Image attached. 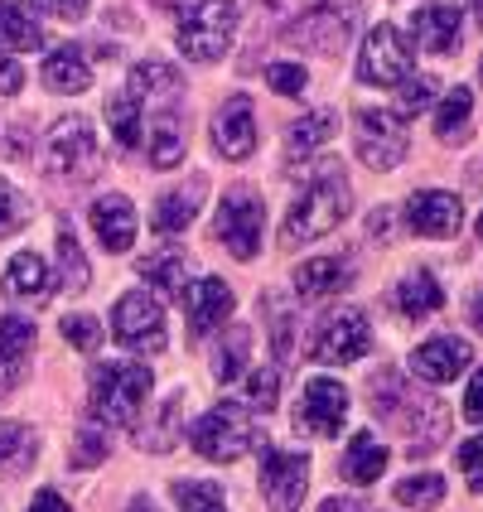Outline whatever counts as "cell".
Masks as SVG:
<instances>
[{
  "mask_svg": "<svg viewBox=\"0 0 483 512\" xmlns=\"http://www.w3.org/2000/svg\"><path fill=\"white\" fill-rule=\"evenodd\" d=\"M281 401V363H266L247 377V406L252 411H276Z\"/></svg>",
  "mask_w": 483,
  "mask_h": 512,
  "instance_id": "obj_38",
  "label": "cell"
},
{
  "mask_svg": "<svg viewBox=\"0 0 483 512\" xmlns=\"http://www.w3.org/2000/svg\"><path fill=\"white\" fill-rule=\"evenodd\" d=\"M0 285H5V295H10L15 305H44L58 290V271L39 252H15Z\"/></svg>",
  "mask_w": 483,
  "mask_h": 512,
  "instance_id": "obj_16",
  "label": "cell"
},
{
  "mask_svg": "<svg viewBox=\"0 0 483 512\" xmlns=\"http://www.w3.org/2000/svg\"><path fill=\"white\" fill-rule=\"evenodd\" d=\"M348 281H353V271H348V261H343V256H314V261H305V266L295 271V290H300L305 300L339 295Z\"/></svg>",
  "mask_w": 483,
  "mask_h": 512,
  "instance_id": "obj_27",
  "label": "cell"
},
{
  "mask_svg": "<svg viewBox=\"0 0 483 512\" xmlns=\"http://www.w3.org/2000/svg\"><path fill=\"white\" fill-rule=\"evenodd\" d=\"M353 25H358V0H310V10L285 25V44L334 58L353 39Z\"/></svg>",
  "mask_w": 483,
  "mask_h": 512,
  "instance_id": "obj_6",
  "label": "cell"
},
{
  "mask_svg": "<svg viewBox=\"0 0 483 512\" xmlns=\"http://www.w3.org/2000/svg\"><path fill=\"white\" fill-rule=\"evenodd\" d=\"M63 339L73 343L78 353H92V348L102 343V324H97L92 314H68V319H63Z\"/></svg>",
  "mask_w": 483,
  "mask_h": 512,
  "instance_id": "obj_43",
  "label": "cell"
},
{
  "mask_svg": "<svg viewBox=\"0 0 483 512\" xmlns=\"http://www.w3.org/2000/svg\"><path fill=\"white\" fill-rule=\"evenodd\" d=\"M334 136H339V116L334 112H310V116H300V121L290 126L285 145H290V155H295V160H305L310 150H319V145L334 141Z\"/></svg>",
  "mask_w": 483,
  "mask_h": 512,
  "instance_id": "obj_32",
  "label": "cell"
},
{
  "mask_svg": "<svg viewBox=\"0 0 483 512\" xmlns=\"http://www.w3.org/2000/svg\"><path fill=\"white\" fill-rule=\"evenodd\" d=\"M213 232H218V242H223L237 261H252V256L261 252V232H266V203L256 199V189L242 184V189L223 194Z\"/></svg>",
  "mask_w": 483,
  "mask_h": 512,
  "instance_id": "obj_7",
  "label": "cell"
},
{
  "mask_svg": "<svg viewBox=\"0 0 483 512\" xmlns=\"http://www.w3.org/2000/svg\"><path fill=\"white\" fill-rule=\"evenodd\" d=\"M203 189H208V179H203V174H194L189 184H179V189H170V194H160V199H155V213H150L155 232H160V237H179V232L199 218Z\"/></svg>",
  "mask_w": 483,
  "mask_h": 512,
  "instance_id": "obj_20",
  "label": "cell"
},
{
  "mask_svg": "<svg viewBox=\"0 0 483 512\" xmlns=\"http://www.w3.org/2000/svg\"><path fill=\"white\" fill-rule=\"evenodd\" d=\"M155 377L145 363H107L92 372V397H87V421L97 426H131L145 406Z\"/></svg>",
  "mask_w": 483,
  "mask_h": 512,
  "instance_id": "obj_2",
  "label": "cell"
},
{
  "mask_svg": "<svg viewBox=\"0 0 483 512\" xmlns=\"http://www.w3.org/2000/svg\"><path fill=\"white\" fill-rule=\"evenodd\" d=\"M372 348V324L363 310H343L339 319H329L314 339L310 358L324 363V368H343V363H358L363 353Z\"/></svg>",
  "mask_w": 483,
  "mask_h": 512,
  "instance_id": "obj_12",
  "label": "cell"
},
{
  "mask_svg": "<svg viewBox=\"0 0 483 512\" xmlns=\"http://www.w3.org/2000/svg\"><path fill=\"white\" fill-rule=\"evenodd\" d=\"M107 459V435L97 421L78 426V440H73V469H97Z\"/></svg>",
  "mask_w": 483,
  "mask_h": 512,
  "instance_id": "obj_41",
  "label": "cell"
},
{
  "mask_svg": "<svg viewBox=\"0 0 483 512\" xmlns=\"http://www.w3.org/2000/svg\"><path fill=\"white\" fill-rule=\"evenodd\" d=\"M459 469H464V474H483V435L459 445Z\"/></svg>",
  "mask_w": 483,
  "mask_h": 512,
  "instance_id": "obj_49",
  "label": "cell"
},
{
  "mask_svg": "<svg viewBox=\"0 0 483 512\" xmlns=\"http://www.w3.org/2000/svg\"><path fill=\"white\" fill-rule=\"evenodd\" d=\"M479 83H483V63H479Z\"/></svg>",
  "mask_w": 483,
  "mask_h": 512,
  "instance_id": "obj_58",
  "label": "cell"
},
{
  "mask_svg": "<svg viewBox=\"0 0 483 512\" xmlns=\"http://www.w3.org/2000/svg\"><path fill=\"white\" fill-rule=\"evenodd\" d=\"M29 512H73L68 503H63V493H54V488H44L34 503H29Z\"/></svg>",
  "mask_w": 483,
  "mask_h": 512,
  "instance_id": "obj_51",
  "label": "cell"
},
{
  "mask_svg": "<svg viewBox=\"0 0 483 512\" xmlns=\"http://www.w3.org/2000/svg\"><path fill=\"white\" fill-rule=\"evenodd\" d=\"M266 83L276 87V92H285V97H300V92L310 87V73H305L300 63H271V68H266Z\"/></svg>",
  "mask_w": 483,
  "mask_h": 512,
  "instance_id": "obj_44",
  "label": "cell"
},
{
  "mask_svg": "<svg viewBox=\"0 0 483 512\" xmlns=\"http://www.w3.org/2000/svg\"><path fill=\"white\" fill-rule=\"evenodd\" d=\"M87 223L97 232L102 252H112V256L131 252V242H136V203L126 199V194H107V199L92 203Z\"/></svg>",
  "mask_w": 483,
  "mask_h": 512,
  "instance_id": "obj_18",
  "label": "cell"
},
{
  "mask_svg": "<svg viewBox=\"0 0 483 512\" xmlns=\"http://www.w3.org/2000/svg\"><path fill=\"white\" fill-rule=\"evenodd\" d=\"M459 25H464L459 5H421V10L411 15V39H416V49H426V54H450L459 39Z\"/></svg>",
  "mask_w": 483,
  "mask_h": 512,
  "instance_id": "obj_22",
  "label": "cell"
},
{
  "mask_svg": "<svg viewBox=\"0 0 483 512\" xmlns=\"http://www.w3.org/2000/svg\"><path fill=\"white\" fill-rule=\"evenodd\" d=\"M44 44V29H39V15L25 0H0V58L10 54H29Z\"/></svg>",
  "mask_w": 483,
  "mask_h": 512,
  "instance_id": "obj_23",
  "label": "cell"
},
{
  "mask_svg": "<svg viewBox=\"0 0 483 512\" xmlns=\"http://www.w3.org/2000/svg\"><path fill=\"white\" fill-rule=\"evenodd\" d=\"M406 223H411V232H421V237H455L459 223H464V203H459V194H445V189L411 194Z\"/></svg>",
  "mask_w": 483,
  "mask_h": 512,
  "instance_id": "obj_17",
  "label": "cell"
},
{
  "mask_svg": "<svg viewBox=\"0 0 483 512\" xmlns=\"http://www.w3.org/2000/svg\"><path fill=\"white\" fill-rule=\"evenodd\" d=\"M353 150L368 170H392L406 155V116L382 112V107H363L353 121Z\"/></svg>",
  "mask_w": 483,
  "mask_h": 512,
  "instance_id": "obj_8",
  "label": "cell"
},
{
  "mask_svg": "<svg viewBox=\"0 0 483 512\" xmlns=\"http://www.w3.org/2000/svg\"><path fill=\"white\" fill-rule=\"evenodd\" d=\"M479 237H483V213H479Z\"/></svg>",
  "mask_w": 483,
  "mask_h": 512,
  "instance_id": "obj_57",
  "label": "cell"
},
{
  "mask_svg": "<svg viewBox=\"0 0 483 512\" xmlns=\"http://www.w3.org/2000/svg\"><path fill=\"white\" fill-rule=\"evenodd\" d=\"M174 25H179V49L194 63H218L232 49V29H237V5L232 0H179L174 5Z\"/></svg>",
  "mask_w": 483,
  "mask_h": 512,
  "instance_id": "obj_4",
  "label": "cell"
},
{
  "mask_svg": "<svg viewBox=\"0 0 483 512\" xmlns=\"http://www.w3.org/2000/svg\"><path fill=\"white\" fill-rule=\"evenodd\" d=\"M25 87V68L15 58H0V97H15Z\"/></svg>",
  "mask_w": 483,
  "mask_h": 512,
  "instance_id": "obj_48",
  "label": "cell"
},
{
  "mask_svg": "<svg viewBox=\"0 0 483 512\" xmlns=\"http://www.w3.org/2000/svg\"><path fill=\"white\" fill-rule=\"evenodd\" d=\"M261 305H266V324H276V339H271L276 358H290V348H295V334H290V329H295V314L285 310V300L271 295V290L261 295Z\"/></svg>",
  "mask_w": 483,
  "mask_h": 512,
  "instance_id": "obj_39",
  "label": "cell"
},
{
  "mask_svg": "<svg viewBox=\"0 0 483 512\" xmlns=\"http://www.w3.org/2000/svg\"><path fill=\"white\" fill-rule=\"evenodd\" d=\"M174 498H179V512H228L218 484H174Z\"/></svg>",
  "mask_w": 483,
  "mask_h": 512,
  "instance_id": "obj_40",
  "label": "cell"
},
{
  "mask_svg": "<svg viewBox=\"0 0 483 512\" xmlns=\"http://www.w3.org/2000/svg\"><path fill=\"white\" fill-rule=\"evenodd\" d=\"M150 165L155 170H179L184 165V121L174 112V102H155L150 112Z\"/></svg>",
  "mask_w": 483,
  "mask_h": 512,
  "instance_id": "obj_21",
  "label": "cell"
},
{
  "mask_svg": "<svg viewBox=\"0 0 483 512\" xmlns=\"http://www.w3.org/2000/svg\"><path fill=\"white\" fill-rule=\"evenodd\" d=\"M339 474L348 484H377V479L387 474V445H382L372 430H358V435L348 440V450H343Z\"/></svg>",
  "mask_w": 483,
  "mask_h": 512,
  "instance_id": "obj_26",
  "label": "cell"
},
{
  "mask_svg": "<svg viewBox=\"0 0 483 512\" xmlns=\"http://www.w3.org/2000/svg\"><path fill=\"white\" fill-rule=\"evenodd\" d=\"M430 97H435V78H416L411 73L406 83H397V116H416Z\"/></svg>",
  "mask_w": 483,
  "mask_h": 512,
  "instance_id": "obj_42",
  "label": "cell"
},
{
  "mask_svg": "<svg viewBox=\"0 0 483 512\" xmlns=\"http://www.w3.org/2000/svg\"><path fill=\"white\" fill-rule=\"evenodd\" d=\"M411 63H416V54H411V44L401 39L392 25H377L363 39V54H358V78L372 87H397L411 78Z\"/></svg>",
  "mask_w": 483,
  "mask_h": 512,
  "instance_id": "obj_11",
  "label": "cell"
},
{
  "mask_svg": "<svg viewBox=\"0 0 483 512\" xmlns=\"http://www.w3.org/2000/svg\"><path fill=\"white\" fill-rule=\"evenodd\" d=\"M39 455V435L25 421H0V474H25Z\"/></svg>",
  "mask_w": 483,
  "mask_h": 512,
  "instance_id": "obj_30",
  "label": "cell"
},
{
  "mask_svg": "<svg viewBox=\"0 0 483 512\" xmlns=\"http://www.w3.org/2000/svg\"><path fill=\"white\" fill-rule=\"evenodd\" d=\"M213 150L223 160H252L256 155V116H252V97H228L218 116H213Z\"/></svg>",
  "mask_w": 483,
  "mask_h": 512,
  "instance_id": "obj_14",
  "label": "cell"
},
{
  "mask_svg": "<svg viewBox=\"0 0 483 512\" xmlns=\"http://www.w3.org/2000/svg\"><path fill=\"white\" fill-rule=\"evenodd\" d=\"M136 271H141L145 281L155 285V290H184V276H189V256L179 252V247H165V252H150L141 261V266H136Z\"/></svg>",
  "mask_w": 483,
  "mask_h": 512,
  "instance_id": "obj_33",
  "label": "cell"
},
{
  "mask_svg": "<svg viewBox=\"0 0 483 512\" xmlns=\"http://www.w3.org/2000/svg\"><path fill=\"white\" fill-rule=\"evenodd\" d=\"M392 498H397L401 508H435L440 498H445V479L440 474H416V479H401L397 488H392Z\"/></svg>",
  "mask_w": 483,
  "mask_h": 512,
  "instance_id": "obj_36",
  "label": "cell"
},
{
  "mask_svg": "<svg viewBox=\"0 0 483 512\" xmlns=\"http://www.w3.org/2000/svg\"><path fill=\"white\" fill-rule=\"evenodd\" d=\"M39 10H44V15H54V20H83L87 0H39Z\"/></svg>",
  "mask_w": 483,
  "mask_h": 512,
  "instance_id": "obj_47",
  "label": "cell"
},
{
  "mask_svg": "<svg viewBox=\"0 0 483 512\" xmlns=\"http://www.w3.org/2000/svg\"><path fill=\"white\" fill-rule=\"evenodd\" d=\"M107 121H112V136L116 145H126V150H136L145 141V102L131 92V87H121L112 102H107Z\"/></svg>",
  "mask_w": 483,
  "mask_h": 512,
  "instance_id": "obj_29",
  "label": "cell"
},
{
  "mask_svg": "<svg viewBox=\"0 0 483 512\" xmlns=\"http://www.w3.org/2000/svg\"><path fill=\"white\" fill-rule=\"evenodd\" d=\"M474 20H479V25H483V0H474Z\"/></svg>",
  "mask_w": 483,
  "mask_h": 512,
  "instance_id": "obj_54",
  "label": "cell"
},
{
  "mask_svg": "<svg viewBox=\"0 0 483 512\" xmlns=\"http://www.w3.org/2000/svg\"><path fill=\"white\" fill-rule=\"evenodd\" d=\"M179 421H184V387H174L170 397L160 401V411L145 421L141 430H136V445L141 450H150V455H170L174 445H179Z\"/></svg>",
  "mask_w": 483,
  "mask_h": 512,
  "instance_id": "obj_25",
  "label": "cell"
},
{
  "mask_svg": "<svg viewBox=\"0 0 483 512\" xmlns=\"http://www.w3.org/2000/svg\"><path fill=\"white\" fill-rule=\"evenodd\" d=\"M252 406L247 401H218L213 411H203L199 421L189 426V440H194V450L203 459H213V464H232V459H242L252 450Z\"/></svg>",
  "mask_w": 483,
  "mask_h": 512,
  "instance_id": "obj_5",
  "label": "cell"
},
{
  "mask_svg": "<svg viewBox=\"0 0 483 512\" xmlns=\"http://www.w3.org/2000/svg\"><path fill=\"white\" fill-rule=\"evenodd\" d=\"M39 78H44V87L58 92V97H78V92L92 87V68H87V58L78 54V44H63V49H54V54L44 58Z\"/></svg>",
  "mask_w": 483,
  "mask_h": 512,
  "instance_id": "obj_24",
  "label": "cell"
},
{
  "mask_svg": "<svg viewBox=\"0 0 483 512\" xmlns=\"http://www.w3.org/2000/svg\"><path fill=\"white\" fill-rule=\"evenodd\" d=\"M20 377H25V358H0V392L20 387Z\"/></svg>",
  "mask_w": 483,
  "mask_h": 512,
  "instance_id": "obj_50",
  "label": "cell"
},
{
  "mask_svg": "<svg viewBox=\"0 0 483 512\" xmlns=\"http://www.w3.org/2000/svg\"><path fill=\"white\" fill-rule=\"evenodd\" d=\"M39 165L54 184H68L78 189L92 174L102 170V155H97V136H92V121L87 116H63L49 126L44 136V150H39Z\"/></svg>",
  "mask_w": 483,
  "mask_h": 512,
  "instance_id": "obj_3",
  "label": "cell"
},
{
  "mask_svg": "<svg viewBox=\"0 0 483 512\" xmlns=\"http://www.w3.org/2000/svg\"><path fill=\"white\" fill-rule=\"evenodd\" d=\"M247 353H252V329H247V324H232L223 348H218V358H213V377H218L223 387H232V382L242 377V368H247Z\"/></svg>",
  "mask_w": 483,
  "mask_h": 512,
  "instance_id": "obj_34",
  "label": "cell"
},
{
  "mask_svg": "<svg viewBox=\"0 0 483 512\" xmlns=\"http://www.w3.org/2000/svg\"><path fill=\"white\" fill-rule=\"evenodd\" d=\"M358 512H372V508H358Z\"/></svg>",
  "mask_w": 483,
  "mask_h": 512,
  "instance_id": "obj_59",
  "label": "cell"
},
{
  "mask_svg": "<svg viewBox=\"0 0 483 512\" xmlns=\"http://www.w3.org/2000/svg\"><path fill=\"white\" fill-rule=\"evenodd\" d=\"M343 213H348V184H343V170L329 160L319 179L310 174V184L295 194V203L285 208V223H281V247L285 252H295V247H305L314 237H324V232H334L343 223Z\"/></svg>",
  "mask_w": 483,
  "mask_h": 512,
  "instance_id": "obj_1",
  "label": "cell"
},
{
  "mask_svg": "<svg viewBox=\"0 0 483 512\" xmlns=\"http://www.w3.org/2000/svg\"><path fill=\"white\" fill-rule=\"evenodd\" d=\"M39 339V329H34V319L25 314H0V358H25L29 348Z\"/></svg>",
  "mask_w": 483,
  "mask_h": 512,
  "instance_id": "obj_37",
  "label": "cell"
},
{
  "mask_svg": "<svg viewBox=\"0 0 483 512\" xmlns=\"http://www.w3.org/2000/svg\"><path fill=\"white\" fill-rule=\"evenodd\" d=\"M469 324L483 334V290H474V300H469Z\"/></svg>",
  "mask_w": 483,
  "mask_h": 512,
  "instance_id": "obj_53",
  "label": "cell"
},
{
  "mask_svg": "<svg viewBox=\"0 0 483 512\" xmlns=\"http://www.w3.org/2000/svg\"><path fill=\"white\" fill-rule=\"evenodd\" d=\"M261 493H266V512H300L310 493V459L271 445L261 455Z\"/></svg>",
  "mask_w": 483,
  "mask_h": 512,
  "instance_id": "obj_10",
  "label": "cell"
},
{
  "mask_svg": "<svg viewBox=\"0 0 483 512\" xmlns=\"http://www.w3.org/2000/svg\"><path fill=\"white\" fill-rule=\"evenodd\" d=\"M116 343L136 348V353H160L165 348V310L150 290H126L112 310Z\"/></svg>",
  "mask_w": 483,
  "mask_h": 512,
  "instance_id": "obj_9",
  "label": "cell"
},
{
  "mask_svg": "<svg viewBox=\"0 0 483 512\" xmlns=\"http://www.w3.org/2000/svg\"><path fill=\"white\" fill-rule=\"evenodd\" d=\"M348 421V387L334 377H310L305 382V397L295 406V430L305 435H339V426Z\"/></svg>",
  "mask_w": 483,
  "mask_h": 512,
  "instance_id": "obj_13",
  "label": "cell"
},
{
  "mask_svg": "<svg viewBox=\"0 0 483 512\" xmlns=\"http://www.w3.org/2000/svg\"><path fill=\"white\" fill-rule=\"evenodd\" d=\"M58 276H63V285L68 290H87L92 285V266H87V252L78 247V237L73 232H58Z\"/></svg>",
  "mask_w": 483,
  "mask_h": 512,
  "instance_id": "obj_35",
  "label": "cell"
},
{
  "mask_svg": "<svg viewBox=\"0 0 483 512\" xmlns=\"http://www.w3.org/2000/svg\"><path fill=\"white\" fill-rule=\"evenodd\" d=\"M469 112H474V92L469 87H450L445 102L435 107V136L440 141H469Z\"/></svg>",
  "mask_w": 483,
  "mask_h": 512,
  "instance_id": "obj_31",
  "label": "cell"
},
{
  "mask_svg": "<svg viewBox=\"0 0 483 512\" xmlns=\"http://www.w3.org/2000/svg\"><path fill=\"white\" fill-rule=\"evenodd\" d=\"M358 508H363L358 498H329V503H324L319 512H358Z\"/></svg>",
  "mask_w": 483,
  "mask_h": 512,
  "instance_id": "obj_52",
  "label": "cell"
},
{
  "mask_svg": "<svg viewBox=\"0 0 483 512\" xmlns=\"http://www.w3.org/2000/svg\"><path fill=\"white\" fill-rule=\"evenodd\" d=\"M397 310L406 314V319H426V314H435L440 305H445V290H440V281L430 276V271H406L397 281Z\"/></svg>",
  "mask_w": 483,
  "mask_h": 512,
  "instance_id": "obj_28",
  "label": "cell"
},
{
  "mask_svg": "<svg viewBox=\"0 0 483 512\" xmlns=\"http://www.w3.org/2000/svg\"><path fill=\"white\" fill-rule=\"evenodd\" d=\"M464 416H469L474 426H483V368L474 372V382L464 387Z\"/></svg>",
  "mask_w": 483,
  "mask_h": 512,
  "instance_id": "obj_46",
  "label": "cell"
},
{
  "mask_svg": "<svg viewBox=\"0 0 483 512\" xmlns=\"http://www.w3.org/2000/svg\"><path fill=\"white\" fill-rule=\"evenodd\" d=\"M469 343L464 339H426L421 348H411V372L426 382V387H445V382H455L459 372H464V363H469Z\"/></svg>",
  "mask_w": 483,
  "mask_h": 512,
  "instance_id": "obj_19",
  "label": "cell"
},
{
  "mask_svg": "<svg viewBox=\"0 0 483 512\" xmlns=\"http://www.w3.org/2000/svg\"><path fill=\"white\" fill-rule=\"evenodd\" d=\"M184 310H189V339H208L218 324L232 319V285L218 276H199L184 285Z\"/></svg>",
  "mask_w": 483,
  "mask_h": 512,
  "instance_id": "obj_15",
  "label": "cell"
},
{
  "mask_svg": "<svg viewBox=\"0 0 483 512\" xmlns=\"http://www.w3.org/2000/svg\"><path fill=\"white\" fill-rule=\"evenodd\" d=\"M131 512H155V508H145V503H136V508H131Z\"/></svg>",
  "mask_w": 483,
  "mask_h": 512,
  "instance_id": "obj_56",
  "label": "cell"
},
{
  "mask_svg": "<svg viewBox=\"0 0 483 512\" xmlns=\"http://www.w3.org/2000/svg\"><path fill=\"white\" fill-rule=\"evenodd\" d=\"M474 493H483V474H474Z\"/></svg>",
  "mask_w": 483,
  "mask_h": 512,
  "instance_id": "obj_55",
  "label": "cell"
},
{
  "mask_svg": "<svg viewBox=\"0 0 483 512\" xmlns=\"http://www.w3.org/2000/svg\"><path fill=\"white\" fill-rule=\"evenodd\" d=\"M25 218H29V203L15 194V184H5V179H0V237H10Z\"/></svg>",
  "mask_w": 483,
  "mask_h": 512,
  "instance_id": "obj_45",
  "label": "cell"
}]
</instances>
